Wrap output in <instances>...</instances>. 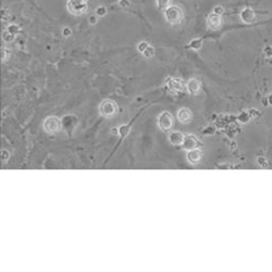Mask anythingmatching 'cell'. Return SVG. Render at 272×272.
Returning <instances> with one entry per match:
<instances>
[{
  "instance_id": "19",
  "label": "cell",
  "mask_w": 272,
  "mask_h": 272,
  "mask_svg": "<svg viewBox=\"0 0 272 272\" xmlns=\"http://www.w3.org/2000/svg\"><path fill=\"white\" fill-rule=\"evenodd\" d=\"M9 33H11V34H13V35H15L17 36V34L19 33V31H20V28L17 25H15V24H10L9 26L7 27V29H6Z\"/></svg>"
},
{
  "instance_id": "25",
  "label": "cell",
  "mask_w": 272,
  "mask_h": 272,
  "mask_svg": "<svg viewBox=\"0 0 272 272\" xmlns=\"http://www.w3.org/2000/svg\"><path fill=\"white\" fill-rule=\"evenodd\" d=\"M213 12L216 13V14H219V15H222L224 12V8L222 7L221 5H217L214 7V9H213Z\"/></svg>"
},
{
  "instance_id": "16",
  "label": "cell",
  "mask_w": 272,
  "mask_h": 272,
  "mask_svg": "<svg viewBox=\"0 0 272 272\" xmlns=\"http://www.w3.org/2000/svg\"><path fill=\"white\" fill-rule=\"evenodd\" d=\"M14 39H15V35L9 33L7 30L4 31L3 33H2V40L5 43H11Z\"/></svg>"
},
{
  "instance_id": "18",
  "label": "cell",
  "mask_w": 272,
  "mask_h": 272,
  "mask_svg": "<svg viewBox=\"0 0 272 272\" xmlns=\"http://www.w3.org/2000/svg\"><path fill=\"white\" fill-rule=\"evenodd\" d=\"M154 54H155V49H154L153 46H151V45H149L148 48L146 49L144 52L142 53V55L144 56L145 58H151L154 56Z\"/></svg>"
},
{
  "instance_id": "8",
  "label": "cell",
  "mask_w": 272,
  "mask_h": 272,
  "mask_svg": "<svg viewBox=\"0 0 272 272\" xmlns=\"http://www.w3.org/2000/svg\"><path fill=\"white\" fill-rule=\"evenodd\" d=\"M207 25L211 30H218L222 25L221 15L212 12L207 17Z\"/></svg>"
},
{
  "instance_id": "20",
  "label": "cell",
  "mask_w": 272,
  "mask_h": 272,
  "mask_svg": "<svg viewBox=\"0 0 272 272\" xmlns=\"http://www.w3.org/2000/svg\"><path fill=\"white\" fill-rule=\"evenodd\" d=\"M107 14V8L105 7V6L101 5V6H98L96 9V15L98 17H105V15Z\"/></svg>"
},
{
  "instance_id": "6",
  "label": "cell",
  "mask_w": 272,
  "mask_h": 272,
  "mask_svg": "<svg viewBox=\"0 0 272 272\" xmlns=\"http://www.w3.org/2000/svg\"><path fill=\"white\" fill-rule=\"evenodd\" d=\"M200 145H201V143L199 141L198 138H196L193 135H185L183 144H181V147H183V150L190 151V150H193V149L199 148Z\"/></svg>"
},
{
  "instance_id": "1",
  "label": "cell",
  "mask_w": 272,
  "mask_h": 272,
  "mask_svg": "<svg viewBox=\"0 0 272 272\" xmlns=\"http://www.w3.org/2000/svg\"><path fill=\"white\" fill-rule=\"evenodd\" d=\"M165 19L170 25H180L183 19V11L178 6L170 5L164 10Z\"/></svg>"
},
{
  "instance_id": "7",
  "label": "cell",
  "mask_w": 272,
  "mask_h": 272,
  "mask_svg": "<svg viewBox=\"0 0 272 272\" xmlns=\"http://www.w3.org/2000/svg\"><path fill=\"white\" fill-rule=\"evenodd\" d=\"M167 87L173 93H181L185 90V84L177 78H170L167 81Z\"/></svg>"
},
{
  "instance_id": "11",
  "label": "cell",
  "mask_w": 272,
  "mask_h": 272,
  "mask_svg": "<svg viewBox=\"0 0 272 272\" xmlns=\"http://www.w3.org/2000/svg\"><path fill=\"white\" fill-rule=\"evenodd\" d=\"M185 139V135L178 131H172L168 133V141L174 146H181Z\"/></svg>"
},
{
  "instance_id": "21",
  "label": "cell",
  "mask_w": 272,
  "mask_h": 272,
  "mask_svg": "<svg viewBox=\"0 0 272 272\" xmlns=\"http://www.w3.org/2000/svg\"><path fill=\"white\" fill-rule=\"evenodd\" d=\"M149 44L146 42V41H142V42H140L139 44H138L137 48H138V51L140 52V53H143L145 50H146L147 48H148Z\"/></svg>"
},
{
  "instance_id": "23",
  "label": "cell",
  "mask_w": 272,
  "mask_h": 272,
  "mask_svg": "<svg viewBox=\"0 0 272 272\" xmlns=\"http://www.w3.org/2000/svg\"><path fill=\"white\" fill-rule=\"evenodd\" d=\"M118 5L122 8H128L131 7L130 0H118Z\"/></svg>"
},
{
  "instance_id": "12",
  "label": "cell",
  "mask_w": 272,
  "mask_h": 272,
  "mask_svg": "<svg viewBox=\"0 0 272 272\" xmlns=\"http://www.w3.org/2000/svg\"><path fill=\"white\" fill-rule=\"evenodd\" d=\"M187 90L190 94L197 95L201 91V82L196 78H192L187 83Z\"/></svg>"
},
{
  "instance_id": "27",
  "label": "cell",
  "mask_w": 272,
  "mask_h": 272,
  "mask_svg": "<svg viewBox=\"0 0 272 272\" xmlns=\"http://www.w3.org/2000/svg\"><path fill=\"white\" fill-rule=\"evenodd\" d=\"M97 22H98V17H97V15H91V17H89V22H90V25H92V26L96 25Z\"/></svg>"
},
{
  "instance_id": "2",
  "label": "cell",
  "mask_w": 272,
  "mask_h": 272,
  "mask_svg": "<svg viewBox=\"0 0 272 272\" xmlns=\"http://www.w3.org/2000/svg\"><path fill=\"white\" fill-rule=\"evenodd\" d=\"M66 7L71 14L80 17L88 9V0H69Z\"/></svg>"
},
{
  "instance_id": "3",
  "label": "cell",
  "mask_w": 272,
  "mask_h": 272,
  "mask_svg": "<svg viewBox=\"0 0 272 272\" xmlns=\"http://www.w3.org/2000/svg\"><path fill=\"white\" fill-rule=\"evenodd\" d=\"M100 114L104 117H112L118 112V106L112 100H104L99 105Z\"/></svg>"
},
{
  "instance_id": "17",
  "label": "cell",
  "mask_w": 272,
  "mask_h": 272,
  "mask_svg": "<svg viewBox=\"0 0 272 272\" xmlns=\"http://www.w3.org/2000/svg\"><path fill=\"white\" fill-rule=\"evenodd\" d=\"M202 45H203V41H202V39H194L191 41L189 47L194 49V50H199L202 47Z\"/></svg>"
},
{
  "instance_id": "10",
  "label": "cell",
  "mask_w": 272,
  "mask_h": 272,
  "mask_svg": "<svg viewBox=\"0 0 272 272\" xmlns=\"http://www.w3.org/2000/svg\"><path fill=\"white\" fill-rule=\"evenodd\" d=\"M240 17H241L242 22H245V24H252V22H255V19H256L255 11L250 7L244 8V9L241 11Z\"/></svg>"
},
{
  "instance_id": "24",
  "label": "cell",
  "mask_w": 272,
  "mask_h": 272,
  "mask_svg": "<svg viewBox=\"0 0 272 272\" xmlns=\"http://www.w3.org/2000/svg\"><path fill=\"white\" fill-rule=\"evenodd\" d=\"M1 157H2V162H6L10 157V154L8 153V151L6 150H2L1 152Z\"/></svg>"
},
{
  "instance_id": "14",
  "label": "cell",
  "mask_w": 272,
  "mask_h": 272,
  "mask_svg": "<svg viewBox=\"0 0 272 272\" xmlns=\"http://www.w3.org/2000/svg\"><path fill=\"white\" fill-rule=\"evenodd\" d=\"M172 0H156V4H157V7L160 10H165L167 7L171 5Z\"/></svg>"
},
{
  "instance_id": "15",
  "label": "cell",
  "mask_w": 272,
  "mask_h": 272,
  "mask_svg": "<svg viewBox=\"0 0 272 272\" xmlns=\"http://www.w3.org/2000/svg\"><path fill=\"white\" fill-rule=\"evenodd\" d=\"M130 130H131V128L128 124H122V126H120L117 128V133H118L121 138H123V137H126V136H128V133H130Z\"/></svg>"
},
{
  "instance_id": "22",
  "label": "cell",
  "mask_w": 272,
  "mask_h": 272,
  "mask_svg": "<svg viewBox=\"0 0 272 272\" xmlns=\"http://www.w3.org/2000/svg\"><path fill=\"white\" fill-rule=\"evenodd\" d=\"M9 55H10L9 50L6 49L5 47H2V49H1V59H2V61L4 62L6 59H8V58H9Z\"/></svg>"
},
{
  "instance_id": "5",
  "label": "cell",
  "mask_w": 272,
  "mask_h": 272,
  "mask_svg": "<svg viewBox=\"0 0 272 272\" xmlns=\"http://www.w3.org/2000/svg\"><path fill=\"white\" fill-rule=\"evenodd\" d=\"M157 124L159 128L163 131H170L173 126V117L172 114L168 111H164L161 114L158 116L157 119Z\"/></svg>"
},
{
  "instance_id": "26",
  "label": "cell",
  "mask_w": 272,
  "mask_h": 272,
  "mask_svg": "<svg viewBox=\"0 0 272 272\" xmlns=\"http://www.w3.org/2000/svg\"><path fill=\"white\" fill-rule=\"evenodd\" d=\"M71 29L69 28V27H64V28L62 29V35L64 36V37H69V36L71 35Z\"/></svg>"
},
{
  "instance_id": "9",
  "label": "cell",
  "mask_w": 272,
  "mask_h": 272,
  "mask_svg": "<svg viewBox=\"0 0 272 272\" xmlns=\"http://www.w3.org/2000/svg\"><path fill=\"white\" fill-rule=\"evenodd\" d=\"M202 157H203V154H202V151L199 148L188 151L187 159H188V161L193 165L198 164V163L202 160Z\"/></svg>"
},
{
  "instance_id": "13",
  "label": "cell",
  "mask_w": 272,
  "mask_h": 272,
  "mask_svg": "<svg viewBox=\"0 0 272 272\" xmlns=\"http://www.w3.org/2000/svg\"><path fill=\"white\" fill-rule=\"evenodd\" d=\"M193 118L192 111L188 108H181L177 111V119L181 123H189Z\"/></svg>"
},
{
  "instance_id": "4",
  "label": "cell",
  "mask_w": 272,
  "mask_h": 272,
  "mask_svg": "<svg viewBox=\"0 0 272 272\" xmlns=\"http://www.w3.org/2000/svg\"><path fill=\"white\" fill-rule=\"evenodd\" d=\"M43 128L48 133H57L62 128V123L58 117L49 116L43 122Z\"/></svg>"
}]
</instances>
